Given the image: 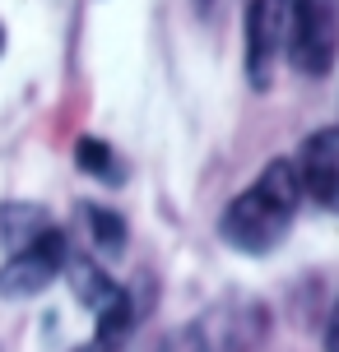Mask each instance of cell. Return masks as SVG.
<instances>
[{"mask_svg": "<svg viewBox=\"0 0 339 352\" xmlns=\"http://www.w3.org/2000/svg\"><path fill=\"white\" fill-rule=\"evenodd\" d=\"M65 260H70V241H65V232L56 228L42 241H33L28 250H19V255H10V260L0 264V297L28 301L37 292H47L65 274Z\"/></svg>", "mask_w": 339, "mask_h": 352, "instance_id": "obj_5", "label": "cell"}, {"mask_svg": "<svg viewBox=\"0 0 339 352\" xmlns=\"http://www.w3.org/2000/svg\"><path fill=\"white\" fill-rule=\"evenodd\" d=\"M65 283H70L74 301H79L89 316H103L112 301L121 297V283H112L107 269L98 260H89V255H70V260H65Z\"/></svg>", "mask_w": 339, "mask_h": 352, "instance_id": "obj_9", "label": "cell"}, {"mask_svg": "<svg viewBox=\"0 0 339 352\" xmlns=\"http://www.w3.org/2000/svg\"><path fill=\"white\" fill-rule=\"evenodd\" d=\"M302 199H311L316 209L339 218V125H325L316 135H307L298 158H293Z\"/></svg>", "mask_w": 339, "mask_h": 352, "instance_id": "obj_6", "label": "cell"}, {"mask_svg": "<svg viewBox=\"0 0 339 352\" xmlns=\"http://www.w3.org/2000/svg\"><path fill=\"white\" fill-rule=\"evenodd\" d=\"M269 334V311L256 297L214 301L209 311L186 320L163 338L158 352H256Z\"/></svg>", "mask_w": 339, "mask_h": 352, "instance_id": "obj_2", "label": "cell"}, {"mask_svg": "<svg viewBox=\"0 0 339 352\" xmlns=\"http://www.w3.org/2000/svg\"><path fill=\"white\" fill-rule=\"evenodd\" d=\"M293 10L298 0H251L247 5V79L256 93H265L279 74V60H288Z\"/></svg>", "mask_w": 339, "mask_h": 352, "instance_id": "obj_4", "label": "cell"}, {"mask_svg": "<svg viewBox=\"0 0 339 352\" xmlns=\"http://www.w3.org/2000/svg\"><path fill=\"white\" fill-rule=\"evenodd\" d=\"M196 10H214V0H196Z\"/></svg>", "mask_w": 339, "mask_h": 352, "instance_id": "obj_12", "label": "cell"}, {"mask_svg": "<svg viewBox=\"0 0 339 352\" xmlns=\"http://www.w3.org/2000/svg\"><path fill=\"white\" fill-rule=\"evenodd\" d=\"M325 352H339V306L330 316V329H325Z\"/></svg>", "mask_w": 339, "mask_h": 352, "instance_id": "obj_11", "label": "cell"}, {"mask_svg": "<svg viewBox=\"0 0 339 352\" xmlns=\"http://www.w3.org/2000/svg\"><path fill=\"white\" fill-rule=\"evenodd\" d=\"M74 162H79L84 176L103 181V186H121L125 181V167H121V158H116V148L103 144V140H93V135H84V140L74 144Z\"/></svg>", "mask_w": 339, "mask_h": 352, "instance_id": "obj_10", "label": "cell"}, {"mask_svg": "<svg viewBox=\"0 0 339 352\" xmlns=\"http://www.w3.org/2000/svg\"><path fill=\"white\" fill-rule=\"evenodd\" d=\"M47 232H56V223L42 204H23V199H5V204H0V250H5V255L28 250L33 241H42Z\"/></svg>", "mask_w": 339, "mask_h": 352, "instance_id": "obj_8", "label": "cell"}, {"mask_svg": "<svg viewBox=\"0 0 339 352\" xmlns=\"http://www.w3.org/2000/svg\"><path fill=\"white\" fill-rule=\"evenodd\" d=\"M298 204H302V186L293 172V158H274L260 167V176L247 190L228 199V209L218 213V236L223 246L242 255H274L293 232Z\"/></svg>", "mask_w": 339, "mask_h": 352, "instance_id": "obj_1", "label": "cell"}, {"mask_svg": "<svg viewBox=\"0 0 339 352\" xmlns=\"http://www.w3.org/2000/svg\"><path fill=\"white\" fill-rule=\"evenodd\" d=\"M74 223H79V236L89 241V260H121L125 255L130 232H125V218L116 209L79 199L74 204Z\"/></svg>", "mask_w": 339, "mask_h": 352, "instance_id": "obj_7", "label": "cell"}, {"mask_svg": "<svg viewBox=\"0 0 339 352\" xmlns=\"http://www.w3.org/2000/svg\"><path fill=\"white\" fill-rule=\"evenodd\" d=\"M0 52H5V28H0Z\"/></svg>", "mask_w": 339, "mask_h": 352, "instance_id": "obj_13", "label": "cell"}, {"mask_svg": "<svg viewBox=\"0 0 339 352\" xmlns=\"http://www.w3.org/2000/svg\"><path fill=\"white\" fill-rule=\"evenodd\" d=\"M339 60V0H298L288 65L302 79H325Z\"/></svg>", "mask_w": 339, "mask_h": 352, "instance_id": "obj_3", "label": "cell"}]
</instances>
